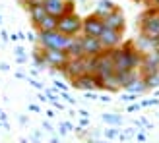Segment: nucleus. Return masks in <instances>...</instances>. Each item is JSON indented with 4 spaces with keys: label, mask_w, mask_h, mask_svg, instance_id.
Instances as JSON below:
<instances>
[{
    "label": "nucleus",
    "mask_w": 159,
    "mask_h": 143,
    "mask_svg": "<svg viewBox=\"0 0 159 143\" xmlns=\"http://www.w3.org/2000/svg\"><path fill=\"white\" fill-rule=\"evenodd\" d=\"M111 58H113V64H115V72L116 74H124V72H132V70H138L142 66V54L140 50H136L132 45H126L122 49H111Z\"/></svg>",
    "instance_id": "nucleus-1"
},
{
    "label": "nucleus",
    "mask_w": 159,
    "mask_h": 143,
    "mask_svg": "<svg viewBox=\"0 0 159 143\" xmlns=\"http://www.w3.org/2000/svg\"><path fill=\"white\" fill-rule=\"evenodd\" d=\"M95 60H97V56H76V58H70L68 64L62 68L64 70V74L72 79L84 76V74H93L95 72Z\"/></svg>",
    "instance_id": "nucleus-2"
},
{
    "label": "nucleus",
    "mask_w": 159,
    "mask_h": 143,
    "mask_svg": "<svg viewBox=\"0 0 159 143\" xmlns=\"http://www.w3.org/2000/svg\"><path fill=\"white\" fill-rule=\"evenodd\" d=\"M72 37L60 33L58 29L54 31H39V45L41 49H57V50H66Z\"/></svg>",
    "instance_id": "nucleus-3"
},
{
    "label": "nucleus",
    "mask_w": 159,
    "mask_h": 143,
    "mask_svg": "<svg viewBox=\"0 0 159 143\" xmlns=\"http://www.w3.org/2000/svg\"><path fill=\"white\" fill-rule=\"evenodd\" d=\"M140 27H142V35L146 39L159 43V10H148L142 15Z\"/></svg>",
    "instance_id": "nucleus-4"
},
{
    "label": "nucleus",
    "mask_w": 159,
    "mask_h": 143,
    "mask_svg": "<svg viewBox=\"0 0 159 143\" xmlns=\"http://www.w3.org/2000/svg\"><path fill=\"white\" fill-rule=\"evenodd\" d=\"M57 29L60 31V33H64L68 37H76L82 33V18H80L78 14L70 12V14H64L58 18V25Z\"/></svg>",
    "instance_id": "nucleus-5"
},
{
    "label": "nucleus",
    "mask_w": 159,
    "mask_h": 143,
    "mask_svg": "<svg viewBox=\"0 0 159 143\" xmlns=\"http://www.w3.org/2000/svg\"><path fill=\"white\" fill-rule=\"evenodd\" d=\"M41 52V56L45 60V64H49V66H54V68H64L68 64V52L66 50H57V49H43V50H39Z\"/></svg>",
    "instance_id": "nucleus-6"
},
{
    "label": "nucleus",
    "mask_w": 159,
    "mask_h": 143,
    "mask_svg": "<svg viewBox=\"0 0 159 143\" xmlns=\"http://www.w3.org/2000/svg\"><path fill=\"white\" fill-rule=\"evenodd\" d=\"M43 4H45L47 14L54 15V18L74 12V0H43Z\"/></svg>",
    "instance_id": "nucleus-7"
},
{
    "label": "nucleus",
    "mask_w": 159,
    "mask_h": 143,
    "mask_svg": "<svg viewBox=\"0 0 159 143\" xmlns=\"http://www.w3.org/2000/svg\"><path fill=\"white\" fill-rule=\"evenodd\" d=\"M80 45H82V52L85 56H99V54H103V50H105V46L101 45L99 37H93V35L80 37Z\"/></svg>",
    "instance_id": "nucleus-8"
},
{
    "label": "nucleus",
    "mask_w": 159,
    "mask_h": 143,
    "mask_svg": "<svg viewBox=\"0 0 159 143\" xmlns=\"http://www.w3.org/2000/svg\"><path fill=\"white\" fill-rule=\"evenodd\" d=\"M99 41L101 45L105 46V50H111V49H116L122 41V31H115V29H107L103 27L101 35H99Z\"/></svg>",
    "instance_id": "nucleus-9"
},
{
    "label": "nucleus",
    "mask_w": 159,
    "mask_h": 143,
    "mask_svg": "<svg viewBox=\"0 0 159 143\" xmlns=\"http://www.w3.org/2000/svg\"><path fill=\"white\" fill-rule=\"evenodd\" d=\"M103 20L97 18V15H87L85 20H82V31L84 35H93V37H99L101 31H103Z\"/></svg>",
    "instance_id": "nucleus-10"
},
{
    "label": "nucleus",
    "mask_w": 159,
    "mask_h": 143,
    "mask_svg": "<svg viewBox=\"0 0 159 143\" xmlns=\"http://www.w3.org/2000/svg\"><path fill=\"white\" fill-rule=\"evenodd\" d=\"M74 85L78 87V89H85V91H95V89H103L101 81L97 79V76L95 74H84L74 79Z\"/></svg>",
    "instance_id": "nucleus-11"
},
{
    "label": "nucleus",
    "mask_w": 159,
    "mask_h": 143,
    "mask_svg": "<svg viewBox=\"0 0 159 143\" xmlns=\"http://www.w3.org/2000/svg\"><path fill=\"white\" fill-rule=\"evenodd\" d=\"M103 25H105L107 29L124 31V27H126V21H124V15H122V12L115 10L113 14H109L107 18H103Z\"/></svg>",
    "instance_id": "nucleus-12"
},
{
    "label": "nucleus",
    "mask_w": 159,
    "mask_h": 143,
    "mask_svg": "<svg viewBox=\"0 0 159 143\" xmlns=\"http://www.w3.org/2000/svg\"><path fill=\"white\" fill-rule=\"evenodd\" d=\"M27 10H29L31 21H33L35 27L43 21V18L47 15V10H45V4L43 2H31V4H27Z\"/></svg>",
    "instance_id": "nucleus-13"
},
{
    "label": "nucleus",
    "mask_w": 159,
    "mask_h": 143,
    "mask_svg": "<svg viewBox=\"0 0 159 143\" xmlns=\"http://www.w3.org/2000/svg\"><path fill=\"white\" fill-rule=\"evenodd\" d=\"M115 10H116V6H115L113 2H109V0H101V2L97 4V8H95V12H93V14L97 15V18L103 20V18H107L109 14H113Z\"/></svg>",
    "instance_id": "nucleus-14"
},
{
    "label": "nucleus",
    "mask_w": 159,
    "mask_h": 143,
    "mask_svg": "<svg viewBox=\"0 0 159 143\" xmlns=\"http://www.w3.org/2000/svg\"><path fill=\"white\" fill-rule=\"evenodd\" d=\"M57 25H58V18H54V15L47 14L45 18H43V21L37 25V29H39V31H54V29H57Z\"/></svg>",
    "instance_id": "nucleus-15"
},
{
    "label": "nucleus",
    "mask_w": 159,
    "mask_h": 143,
    "mask_svg": "<svg viewBox=\"0 0 159 143\" xmlns=\"http://www.w3.org/2000/svg\"><path fill=\"white\" fill-rule=\"evenodd\" d=\"M23 4H31V2H43V0H21Z\"/></svg>",
    "instance_id": "nucleus-16"
},
{
    "label": "nucleus",
    "mask_w": 159,
    "mask_h": 143,
    "mask_svg": "<svg viewBox=\"0 0 159 143\" xmlns=\"http://www.w3.org/2000/svg\"><path fill=\"white\" fill-rule=\"evenodd\" d=\"M149 4H153V6H159V0H149Z\"/></svg>",
    "instance_id": "nucleus-17"
}]
</instances>
